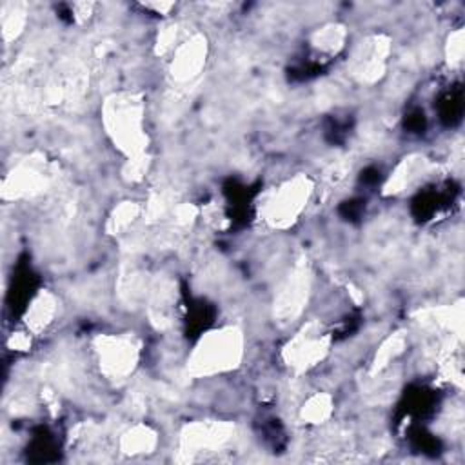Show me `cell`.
<instances>
[{
  "mask_svg": "<svg viewBox=\"0 0 465 465\" xmlns=\"http://www.w3.org/2000/svg\"><path fill=\"white\" fill-rule=\"evenodd\" d=\"M332 409L331 398L327 394H316L309 398L302 409V418L309 423H322L323 420L329 418Z\"/></svg>",
  "mask_w": 465,
  "mask_h": 465,
  "instance_id": "12",
  "label": "cell"
},
{
  "mask_svg": "<svg viewBox=\"0 0 465 465\" xmlns=\"http://www.w3.org/2000/svg\"><path fill=\"white\" fill-rule=\"evenodd\" d=\"M138 205L136 203H133V202H125V203H122V205H118L116 209H114V213H113V216H111V220H109V225H111V229L114 231V232H118V231H122V229H125L136 216H138Z\"/></svg>",
  "mask_w": 465,
  "mask_h": 465,
  "instance_id": "13",
  "label": "cell"
},
{
  "mask_svg": "<svg viewBox=\"0 0 465 465\" xmlns=\"http://www.w3.org/2000/svg\"><path fill=\"white\" fill-rule=\"evenodd\" d=\"M56 314V298L49 291H40L25 312V329L27 332L40 334L49 323H53V318Z\"/></svg>",
  "mask_w": 465,
  "mask_h": 465,
  "instance_id": "9",
  "label": "cell"
},
{
  "mask_svg": "<svg viewBox=\"0 0 465 465\" xmlns=\"http://www.w3.org/2000/svg\"><path fill=\"white\" fill-rule=\"evenodd\" d=\"M94 349L107 378H125L138 360V345L127 336H100Z\"/></svg>",
  "mask_w": 465,
  "mask_h": 465,
  "instance_id": "5",
  "label": "cell"
},
{
  "mask_svg": "<svg viewBox=\"0 0 465 465\" xmlns=\"http://www.w3.org/2000/svg\"><path fill=\"white\" fill-rule=\"evenodd\" d=\"M25 24V11L20 5H13L11 11L4 9V38H15Z\"/></svg>",
  "mask_w": 465,
  "mask_h": 465,
  "instance_id": "14",
  "label": "cell"
},
{
  "mask_svg": "<svg viewBox=\"0 0 465 465\" xmlns=\"http://www.w3.org/2000/svg\"><path fill=\"white\" fill-rule=\"evenodd\" d=\"M232 427L223 421H200L187 425L182 432V449L189 454L200 450H214L231 440Z\"/></svg>",
  "mask_w": 465,
  "mask_h": 465,
  "instance_id": "6",
  "label": "cell"
},
{
  "mask_svg": "<svg viewBox=\"0 0 465 465\" xmlns=\"http://www.w3.org/2000/svg\"><path fill=\"white\" fill-rule=\"evenodd\" d=\"M243 358V334L238 327L205 332L194 345L187 369L194 376H214L236 369Z\"/></svg>",
  "mask_w": 465,
  "mask_h": 465,
  "instance_id": "2",
  "label": "cell"
},
{
  "mask_svg": "<svg viewBox=\"0 0 465 465\" xmlns=\"http://www.w3.org/2000/svg\"><path fill=\"white\" fill-rule=\"evenodd\" d=\"M312 193V182L305 174H298L283 182L267 198L262 213L263 220L276 229L291 227L302 214Z\"/></svg>",
  "mask_w": 465,
  "mask_h": 465,
  "instance_id": "3",
  "label": "cell"
},
{
  "mask_svg": "<svg viewBox=\"0 0 465 465\" xmlns=\"http://www.w3.org/2000/svg\"><path fill=\"white\" fill-rule=\"evenodd\" d=\"M207 45L202 36H193L180 42L174 49V58L171 62V74L178 82H187L194 78L205 62Z\"/></svg>",
  "mask_w": 465,
  "mask_h": 465,
  "instance_id": "8",
  "label": "cell"
},
{
  "mask_svg": "<svg viewBox=\"0 0 465 465\" xmlns=\"http://www.w3.org/2000/svg\"><path fill=\"white\" fill-rule=\"evenodd\" d=\"M154 445H156L154 432L143 425L133 427L122 436L124 452H145V450H153Z\"/></svg>",
  "mask_w": 465,
  "mask_h": 465,
  "instance_id": "11",
  "label": "cell"
},
{
  "mask_svg": "<svg viewBox=\"0 0 465 465\" xmlns=\"http://www.w3.org/2000/svg\"><path fill=\"white\" fill-rule=\"evenodd\" d=\"M345 42V29L338 24H329L314 33L312 36V47L320 53H338L343 47Z\"/></svg>",
  "mask_w": 465,
  "mask_h": 465,
  "instance_id": "10",
  "label": "cell"
},
{
  "mask_svg": "<svg viewBox=\"0 0 465 465\" xmlns=\"http://www.w3.org/2000/svg\"><path fill=\"white\" fill-rule=\"evenodd\" d=\"M104 127L127 160L145 154L147 136L143 131V102L138 94H111L104 104Z\"/></svg>",
  "mask_w": 465,
  "mask_h": 465,
  "instance_id": "1",
  "label": "cell"
},
{
  "mask_svg": "<svg viewBox=\"0 0 465 465\" xmlns=\"http://www.w3.org/2000/svg\"><path fill=\"white\" fill-rule=\"evenodd\" d=\"M389 54V44L381 36H374L361 44L352 56V74L360 82H376L383 69Z\"/></svg>",
  "mask_w": 465,
  "mask_h": 465,
  "instance_id": "7",
  "label": "cell"
},
{
  "mask_svg": "<svg viewBox=\"0 0 465 465\" xmlns=\"http://www.w3.org/2000/svg\"><path fill=\"white\" fill-rule=\"evenodd\" d=\"M329 351V336L322 331V327L314 322L303 325V329L292 336L289 345L283 351L285 361L298 369L305 371L318 361L323 360L325 352Z\"/></svg>",
  "mask_w": 465,
  "mask_h": 465,
  "instance_id": "4",
  "label": "cell"
}]
</instances>
